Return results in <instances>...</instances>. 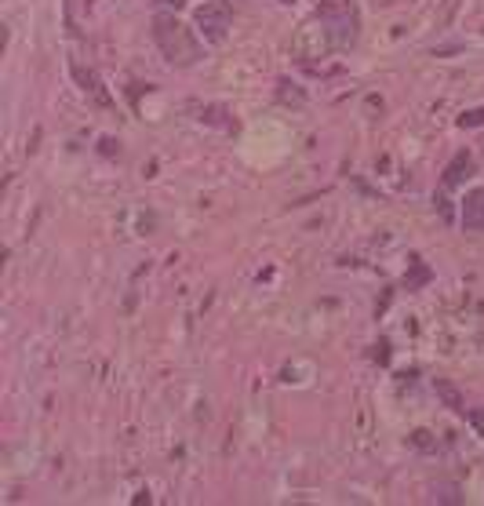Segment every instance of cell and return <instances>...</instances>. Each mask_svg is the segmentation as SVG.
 Listing matches in <instances>:
<instances>
[{
	"mask_svg": "<svg viewBox=\"0 0 484 506\" xmlns=\"http://www.w3.org/2000/svg\"><path fill=\"white\" fill-rule=\"evenodd\" d=\"M462 226L474 230V233H484V189H470L462 200Z\"/></svg>",
	"mask_w": 484,
	"mask_h": 506,
	"instance_id": "5",
	"label": "cell"
},
{
	"mask_svg": "<svg viewBox=\"0 0 484 506\" xmlns=\"http://www.w3.org/2000/svg\"><path fill=\"white\" fill-rule=\"evenodd\" d=\"M426 277H430V274H426V270H423V266H415V277H412V280H408V288H412V284H423V280H426Z\"/></svg>",
	"mask_w": 484,
	"mask_h": 506,
	"instance_id": "13",
	"label": "cell"
},
{
	"mask_svg": "<svg viewBox=\"0 0 484 506\" xmlns=\"http://www.w3.org/2000/svg\"><path fill=\"white\" fill-rule=\"evenodd\" d=\"M153 40L164 52V58L171 66H193L201 58V44L189 29L175 19V15H157L153 19Z\"/></svg>",
	"mask_w": 484,
	"mask_h": 506,
	"instance_id": "1",
	"label": "cell"
},
{
	"mask_svg": "<svg viewBox=\"0 0 484 506\" xmlns=\"http://www.w3.org/2000/svg\"><path fill=\"white\" fill-rule=\"evenodd\" d=\"M73 77H77V84L84 88V95H91L99 106H113V99L102 91V84H99V77H95V73H88L84 66H73Z\"/></svg>",
	"mask_w": 484,
	"mask_h": 506,
	"instance_id": "6",
	"label": "cell"
},
{
	"mask_svg": "<svg viewBox=\"0 0 484 506\" xmlns=\"http://www.w3.org/2000/svg\"><path fill=\"white\" fill-rule=\"evenodd\" d=\"M466 419H470V426H474V430L484 437V408H474V412L466 416Z\"/></svg>",
	"mask_w": 484,
	"mask_h": 506,
	"instance_id": "11",
	"label": "cell"
},
{
	"mask_svg": "<svg viewBox=\"0 0 484 506\" xmlns=\"http://www.w3.org/2000/svg\"><path fill=\"white\" fill-rule=\"evenodd\" d=\"M317 15L331 29V37H335L338 47L353 44V37H357V11H353V4H325Z\"/></svg>",
	"mask_w": 484,
	"mask_h": 506,
	"instance_id": "3",
	"label": "cell"
},
{
	"mask_svg": "<svg viewBox=\"0 0 484 506\" xmlns=\"http://www.w3.org/2000/svg\"><path fill=\"white\" fill-rule=\"evenodd\" d=\"M437 393L444 397V404L448 408H455V412H462V401H459V393H455V386H448L444 379H437Z\"/></svg>",
	"mask_w": 484,
	"mask_h": 506,
	"instance_id": "8",
	"label": "cell"
},
{
	"mask_svg": "<svg viewBox=\"0 0 484 506\" xmlns=\"http://www.w3.org/2000/svg\"><path fill=\"white\" fill-rule=\"evenodd\" d=\"M470 168H474L470 153H459L455 161H451V164L444 168V186H459V182H462V175H470Z\"/></svg>",
	"mask_w": 484,
	"mask_h": 506,
	"instance_id": "7",
	"label": "cell"
},
{
	"mask_svg": "<svg viewBox=\"0 0 484 506\" xmlns=\"http://www.w3.org/2000/svg\"><path fill=\"white\" fill-rule=\"evenodd\" d=\"M412 445H415L419 452H430V448H433V441H430L426 430H415V434H412Z\"/></svg>",
	"mask_w": 484,
	"mask_h": 506,
	"instance_id": "9",
	"label": "cell"
},
{
	"mask_svg": "<svg viewBox=\"0 0 484 506\" xmlns=\"http://www.w3.org/2000/svg\"><path fill=\"white\" fill-rule=\"evenodd\" d=\"M331 47H338V44H335L331 29L325 26V19H320V15H313V22H306V26L299 29V37H295V52H299L302 58H320V55H328Z\"/></svg>",
	"mask_w": 484,
	"mask_h": 506,
	"instance_id": "2",
	"label": "cell"
},
{
	"mask_svg": "<svg viewBox=\"0 0 484 506\" xmlns=\"http://www.w3.org/2000/svg\"><path fill=\"white\" fill-rule=\"evenodd\" d=\"M462 128H477V124H484V109H470V113H462Z\"/></svg>",
	"mask_w": 484,
	"mask_h": 506,
	"instance_id": "10",
	"label": "cell"
},
{
	"mask_svg": "<svg viewBox=\"0 0 484 506\" xmlns=\"http://www.w3.org/2000/svg\"><path fill=\"white\" fill-rule=\"evenodd\" d=\"M157 4H168V8H182V0H157Z\"/></svg>",
	"mask_w": 484,
	"mask_h": 506,
	"instance_id": "14",
	"label": "cell"
},
{
	"mask_svg": "<svg viewBox=\"0 0 484 506\" xmlns=\"http://www.w3.org/2000/svg\"><path fill=\"white\" fill-rule=\"evenodd\" d=\"M230 22H233V11H230L226 0H212V4L197 8V26H201L204 40H212V44L226 40V29H230Z\"/></svg>",
	"mask_w": 484,
	"mask_h": 506,
	"instance_id": "4",
	"label": "cell"
},
{
	"mask_svg": "<svg viewBox=\"0 0 484 506\" xmlns=\"http://www.w3.org/2000/svg\"><path fill=\"white\" fill-rule=\"evenodd\" d=\"M437 492H441V496H437L441 503H459V496H455V488H451V484H444V488H437Z\"/></svg>",
	"mask_w": 484,
	"mask_h": 506,
	"instance_id": "12",
	"label": "cell"
},
{
	"mask_svg": "<svg viewBox=\"0 0 484 506\" xmlns=\"http://www.w3.org/2000/svg\"><path fill=\"white\" fill-rule=\"evenodd\" d=\"M88 4H91V0H88Z\"/></svg>",
	"mask_w": 484,
	"mask_h": 506,
	"instance_id": "15",
	"label": "cell"
}]
</instances>
